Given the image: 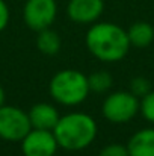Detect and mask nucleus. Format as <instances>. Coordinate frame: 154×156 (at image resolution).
Listing matches in <instances>:
<instances>
[{
  "label": "nucleus",
  "instance_id": "f257e3e1",
  "mask_svg": "<svg viewBox=\"0 0 154 156\" xmlns=\"http://www.w3.org/2000/svg\"><path fill=\"white\" fill-rule=\"evenodd\" d=\"M85 43L89 53L106 64L122 61L130 50L127 30L109 21H97L86 32Z\"/></svg>",
  "mask_w": 154,
  "mask_h": 156
},
{
  "label": "nucleus",
  "instance_id": "9b49d317",
  "mask_svg": "<svg viewBox=\"0 0 154 156\" xmlns=\"http://www.w3.org/2000/svg\"><path fill=\"white\" fill-rule=\"evenodd\" d=\"M127 37L132 47L147 49L154 41V27L147 21H138L127 29Z\"/></svg>",
  "mask_w": 154,
  "mask_h": 156
},
{
  "label": "nucleus",
  "instance_id": "f3484780",
  "mask_svg": "<svg viewBox=\"0 0 154 156\" xmlns=\"http://www.w3.org/2000/svg\"><path fill=\"white\" fill-rule=\"evenodd\" d=\"M9 17H11V14H9V8H8L6 2L0 0V32L5 30V27L8 26Z\"/></svg>",
  "mask_w": 154,
  "mask_h": 156
},
{
  "label": "nucleus",
  "instance_id": "4468645a",
  "mask_svg": "<svg viewBox=\"0 0 154 156\" xmlns=\"http://www.w3.org/2000/svg\"><path fill=\"white\" fill-rule=\"evenodd\" d=\"M151 90H153V88H151L150 80H148L147 77H144V76H136V77H133V79L130 80V90H128V91H130L133 96H136L139 100H141L144 96H147Z\"/></svg>",
  "mask_w": 154,
  "mask_h": 156
},
{
  "label": "nucleus",
  "instance_id": "dca6fc26",
  "mask_svg": "<svg viewBox=\"0 0 154 156\" xmlns=\"http://www.w3.org/2000/svg\"><path fill=\"white\" fill-rule=\"evenodd\" d=\"M98 156H128V150L122 144H107L100 150Z\"/></svg>",
  "mask_w": 154,
  "mask_h": 156
},
{
  "label": "nucleus",
  "instance_id": "9d476101",
  "mask_svg": "<svg viewBox=\"0 0 154 156\" xmlns=\"http://www.w3.org/2000/svg\"><path fill=\"white\" fill-rule=\"evenodd\" d=\"M125 146L128 156H154V127L135 132Z\"/></svg>",
  "mask_w": 154,
  "mask_h": 156
},
{
  "label": "nucleus",
  "instance_id": "423d86ee",
  "mask_svg": "<svg viewBox=\"0 0 154 156\" xmlns=\"http://www.w3.org/2000/svg\"><path fill=\"white\" fill-rule=\"evenodd\" d=\"M57 15L56 0H26L23 8V20L26 26L35 32L50 27Z\"/></svg>",
  "mask_w": 154,
  "mask_h": 156
},
{
  "label": "nucleus",
  "instance_id": "20e7f679",
  "mask_svg": "<svg viewBox=\"0 0 154 156\" xmlns=\"http://www.w3.org/2000/svg\"><path fill=\"white\" fill-rule=\"evenodd\" d=\"M141 109V100L130 91L110 93L101 105L103 117L113 124H124L132 121Z\"/></svg>",
  "mask_w": 154,
  "mask_h": 156
},
{
  "label": "nucleus",
  "instance_id": "f03ea898",
  "mask_svg": "<svg viewBox=\"0 0 154 156\" xmlns=\"http://www.w3.org/2000/svg\"><path fill=\"white\" fill-rule=\"evenodd\" d=\"M54 138L60 149L70 152H79L89 147L98 133V126L94 117L86 112H68L60 115L57 124L53 129Z\"/></svg>",
  "mask_w": 154,
  "mask_h": 156
},
{
  "label": "nucleus",
  "instance_id": "1a4fd4ad",
  "mask_svg": "<svg viewBox=\"0 0 154 156\" xmlns=\"http://www.w3.org/2000/svg\"><path fill=\"white\" fill-rule=\"evenodd\" d=\"M29 120L32 124V129H44V130H53L57 124L60 114L56 106L50 103H36L30 108Z\"/></svg>",
  "mask_w": 154,
  "mask_h": 156
},
{
  "label": "nucleus",
  "instance_id": "a211bd4d",
  "mask_svg": "<svg viewBox=\"0 0 154 156\" xmlns=\"http://www.w3.org/2000/svg\"><path fill=\"white\" fill-rule=\"evenodd\" d=\"M5 99H6V96H5V90L0 87V106L5 105Z\"/></svg>",
  "mask_w": 154,
  "mask_h": 156
},
{
  "label": "nucleus",
  "instance_id": "6e6552de",
  "mask_svg": "<svg viewBox=\"0 0 154 156\" xmlns=\"http://www.w3.org/2000/svg\"><path fill=\"white\" fill-rule=\"evenodd\" d=\"M104 12V0H70L67 15L76 24H94Z\"/></svg>",
  "mask_w": 154,
  "mask_h": 156
},
{
  "label": "nucleus",
  "instance_id": "39448f33",
  "mask_svg": "<svg viewBox=\"0 0 154 156\" xmlns=\"http://www.w3.org/2000/svg\"><path fill=\"white\" fill-rule=\"evenodd\" d=\"M32 129L29 114L15 106H0V138L5 141H21Z\"/></svg>",
  "mask_w": 154,
  "mask_h": 156
},
{
  "label": "nucleus",
  "instance_id": "7ed1b4c3",
  "mask_svg": "<svg viewBox=\"0 0 154 156\" xmlns=\"http://www.w3.org/2000/svg\"><path fill=\"white\" fill-rule=\"evenodd\" d=\"M51 99L62 106H77L82 105L89 96L88 76L79 70L65 68L57 71L49 83Z\"/></svg>",
  "mask_w": 154,
  "mask_h": 156
},
{
  "label": "nucleus",
  "instance_id": "2eb2a0df",
  "mask_svg": "<svg viewBox=\"0 0 154 156\" xmlns=\"http://www.w3.org/2000/svg\"><path fill=\"white\" fill-rule=\"evenodd\" d=\"M139 112L142 114V117L148 121L154 124V90H151L147 96H144L141 99V109Z\"/></svg>",
  "mask_w": 154,
  "mask_h": 156
},
{
  "label": "nucleus",
  "instance_id": "0eeeda50",
  "mask_svg": "<svg viewBox=\"0 0 154 156\" xmlns=\"http://www.w3.org/2000/svg\"><path fill=\"white\" fill-rule=\"evenodd\" d=\"M20 143L24 156H54L59 149L53 130L44 129H30Z\"/></svg>",
  "mask_w": 154,
  "mask_h": 156
},
{
  "label": "nucleus",
  "instance_id": "ddd939ff",
  "mask_svg": "<svg viewBox=\"0 0 154 156\" xmlns=\"http://www.w3.org/2000/svg\"><path fill=\"white\" fill-rule=\"evenodd\" d=\"M88 83H89V90L91 93H95V94H104L107 93L110 88H112V83H113V79L110 76L109 71H95L92 74L88 76Z\"/></svg>",
  "mask_w": 154,
  "mask_h": 156
},
{
  "label": "nucleus",
  "instance_id": "f8f14e48",
  "mask_svg": "<svg viewBox=\"0 0 154 156\" xmlns=\"http://www.w3.org/2000/svg\"><path fill=\"white\" fill-rule=\"evenodd\" d=\"M36 47L38 50L46 55V56H54L57 55L60 47H62V41L60 37L57 35V32H54L53 29L47 27L38 32L36 37Z\"/></svg>",
  "mask_w": 154,
  "mask_h": 156
}]
</instances>
